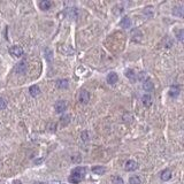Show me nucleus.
<instances>
[{"label": "nucleus", "instance_id": "nucleus-1", "mask_svg": "<svg viewBox=\"0 0 184 184\" xmlns=\"http://www.w3.org/2000/svg\"><path fill=\"white\" fill-rule=\"evenodd\" d=\"M85 173H86V169L84 167H76L72 171V175L69 176V182L74 184H78L84 178Z\"/></svg>", "mask_w": 184, "mask_h": 184}, {"label": "nucleus", "instance_id": "nucleus-2", "mask_svg": "<svg viewBox=\"0 0 184 184\" xmlns=\"http://www.w3.org/2000/svg\"><path fill=\"white\" fill-rule=\"evenodd\" d=\"M9 53H10L12 55L16 57V58H20V57H22L23 55V48L21 46H19V45H14V46H12V47L9 48Z\"/></svg>", "mask_w": 184, "mask_h": 184}, {"label": "nucleus", "instance_id": "nucleus-3", "mask_svg": "<svg viewBox=\"0 0 184 184\" xmlns=\"http://www.w3.org/2000/svg\"><path fill=\"white\" fill-rule=\"evenodd\" d=\"M27 69H28V67H27V62H25V60H23V61H21L17 66L15 67V73L16 74H25L27 73Z\"/></svg>", "mask_w": 184, "mask_h": 184}, {"label": "nucleus", "instance_id": "nucleus-4", "mask_svg": "<svg viewBox=\"0 0 184 184\" xmlns=\"http://www.w3.org/2000/svg\"><path fill=\"white\" fill-rule=\"evenodd\" d=\"M78 100H80V103L81 104H88L89 100H90V95H89V92L86 90H82L81 93H80V97H78Z\"/></svg>", "mask_w": 184, "mask_h": 184}, {"label": "nucleus", "instance_id": "nucleus-5", "mask_svg": "<svg viewBox=\"0 0 184 184\" xmlns=\"http://www.w3.org/2000/svg\"><path fill=\"white\" fill-rule=\"evenodd\" d=\"M124 168L127 171H133V170H136L138 168V163L136 161H133V160H129V161L125 162Z\"/></svg>", "mask_w": 184, "mask_h": 184}, {"label": "nucleus", "instance_id": "nucleus-6", "mask_svg": "<svg viewBox=\"0 0 184 184\" xmlns=\"http://www.w3.org/2000/svg\"><path fill=\"white\" fill-rule=\"evenodd\" d=\"M55 110H57V113H62V112H65L67 107V103L65 100H59V101H57L55 104Z\"/></svg>", "mask_w": 184, "mask_h": 184}, {"label": "nucleus", "instance_id": "nucleus-7", "mask_svg": "<svg viewBox=\"0 0 184 184\" xmlns=\"http://www.w3.org/2000/svg\"><path fill=\"white\" fill-rule=\"evenodd\" d=\"M118 74L115 73H110L107 75V82L112 84V85H114L115 83H118Z\"/></svg>", "mask_w": 184, "mask_h": 184}, {"label": "nucleus", "instance_id": "nucleus-8", "mask_svg": "<svg viewBox=\"0 0 184 184\" xmlns=\"http://www.w3.org/2000/svg\"><path fill=\"white\" fill-rule=\"evenodd\" d=\"M160 178H161L162 181H169L170 178H171V171L169 169H165L161 171V174H160Z\"/></svg>", "mask_w": 184, "mask_h": 184}, {"label": "nucleus", "instance_id": "nucleus-9", "mask_svg": "<svg viewBox=\"0 0 184 184\" xmlns=\"http://www.w3.org/2000/svg\"><path fill=\"white\" fill-rule=\"evenodd\" d=\"M120 25H121L122 28H124V29H129L130 25H131V21H130V19H129L128 16H124V17L120 21Z\"/></svg>", "mask_w": 184, "mask_h": 184}, {"label": "nucleus", "instance_id": "nucleus-10", "mask_svg": "<svg viewBox=\"0 0 184 184\" xmlns=\"http://www.w3.org/2000/svg\"><path fill=\"white\" fill-rule=\"evenodd\" d=\"M142 101H143V105L145 106V107H150L151 105H152V98L150 95H144L143 98H142Z\"/></svg>", "mask_w": 184, "mask_h": 184}, {"label": "nucleus", "instance_id": "nucleus-11", "mask_svg": "<svg viewBox=\"0 0 184 184\" xmlns=\"http://www.w3.org/2000/svg\"><path fill=\"white\" fill-rule=\"evenodd\" d=\"M143 89H144L145 91H147V92H150L151 90H153V83H152V81H151L150 78L143 82Z\"/></svg>", "mask_w": 184, "mask_h": 184}, {"label": "nucleus", "instance_id": "nucleus-12", "mask_svg": "<svg viewBox=\"0 0 184 184\" xmlns=\"http://www.w3.org/2000/svg\"><path fill=\"white\" fill-rule=\"evenodd\" d=\"M92 173H95L97 175H103L106 173V168L103 166H96V167H92Z\"/></svg>", "mask_w": 184, "mask_h": 184}, {"label": "nucleus", "instance_id": "nucleus-13", "mask_svg": "<svg viewBox=\"0 0 184 184\" xmlns=\"http://www.w3.org/2000/svg\"><path fill=\"white\" fill-rule=\"evenodd\" d=\"M51 6H52V2L50 0H43V1H40V4H39V7H40V9H43V10L50 9Z\"/></svg>", "mask_w": 184, "mask_h": 184}, {"label": "nucleus", "instance_id": "nucleus-14", "mask_svg": "<svg viewBox=\"0 0 184 184\" xmlns=\"http://www.w3.org/2000/svg\"><path fill=\"white\" fill-rule=\"evenodd\" d=\"M29 92H30V95H31L32 97H37V96H39V95H40V89L38 88L37 85H32V86H30Z\"/></svg>", "mask_w": 184, "mask_h": 184}, {"label": "nucleus", "instance_id": "nucleus-15", "mask_svg": "<svg viewBox=\"0 0 184 184\" xmlns=\"http://www.w3.org/2000/svg\"><path fill=\"white\" fill-rule=\"evenodd\" d=\"M125 76L130 80V81L135 82L136 81V78H137V75L135 74V72H133V69H128V70H125Z\"/></svg>", "mask_w": 184, "mask_h": 184}, {"label": "nucleus", "instance_id": "nucleus-16", "mask_svg": "<svg viewBox=\"0 0 184 184\" xmlns=\"http://www.w3.org/2000/svg\"><path fill=\"white\" fill-rule=\"evenodd\" d=\"M55 85H57V88L59 89H67L69 84H68L67 80H58V81L55 82Z\"/></svg>", "mask_w": 184, "mask_h": 184}, {"label": "nucleus", "instance_id": "nucleus-17", "mask_svg": "<svg viewBox=\"0 0 184 184\" xmlns=\"http://www.w3.org/2000/svg\"><path fill=\"white\" fill-rule=\"evenodd\" d=\"M67 13L70 19H76L77 17V8H68Z\"/></svg>", "mask_w": 184, "mask_h": 184}, {"label": "nucleus", "instance_id": "nucleus-18", "mask_svg": "<svg viewBox=\"0 0 184 184\" xmlns=\"http://www.w3.org/2000/svg\"><path fill=\"white\" fill-rule=\"evenodd\" d=\"M45 59L47 60L48 62H51L52 60H53V52L50 48H46L45 50Z\"/></svg>", "mask_w": 184, "mask_h": 184}, {"label": "nucleus", "instance_id": "nucleus-19", "mask_svg": "<svg viewBox=\"0 0 184 184\" xmlns=\"http://www.w3.org/2000/svg\"><path fill=\"white\" fill-rule=\"evenodd\" d=\"M173 14L176 15V16H180V17H182V16H183V8H182V7L174 8V12H173Z\"/></svg>", "mask_w": 184, "mask_h": 184}, {"label": "nucleus", "instance_id": "nucleus-20", "mask_svg": "<svg viewBox=\"0 0 184 184\" xmlns=\"http://www.w3.org/2000/svg\"><path fill=\"white\" fill-rule=\"evenodd\" d=\"M178 92H180L178 88H177V86H173L169 91V96L170 97H177L178 96Z\"/></svg>", "mask_w": 184, "mask_h": 184}, {"label": "nucleus", "instance_id": "nucleus-21", "mask_svg": "<svg viewBox=\"0 0 184 184\" xmlns=\"http://www.w3.org/2000/svg\"><path fill=\"white\" fill-rule=\"evenodd\" d=\"M129 183L130 184H140V178L138 176H131L129 178Z\"/></svg>", "mask_w": 184, "mask_h": 184}, {"label": "nucleus", "instance_id": "nucleus-22", "mask_svg": "<svg viewBox=\"0 0 184 184\" xmlns=\"http://www.w3.org/2000/svg\"><path fill=\"white\" fill-rule=\"evenodd\" d=\"M138 80L142 82H144V81H146V80H148V76H147V74L145 73V72H142V73L138 74Z\"/></svg>", "mask_w": 184, "mask_h": 184}, {"label": "nucleus", "instance_id": "nucleus-23", "mask_svg": "<svg viewBox=\"0 0 184 184\" xmlns=\"http://www.w3.org/2000/svg\"><path fill=\"white\" fill-rule=\"evenodd\" d=\"M113 184H124V183H123V180L120 176H114L113 177Z\"/></svg>", "mask_w": 184, "mask_h": 184}, {"label": "nucleus", "instance_id": "nucleus-24", "mask_svg": "<svg viewBox=\"0 0 184 184\" xmlns=\"http://www.w3.org/2000/svg\"><path fill=\"white\" fill-rule=\"evenodd\" d=\"M6 106H7L6 100H5L4 98H0V110H5V108H6Z\"/></svg>", "mask_w": 184, "mask_h": 184}, {"label": "nucleus", "instance_id": "nucleus-25", "mask_svg": "<svg viewBox=\"0 0 184 184\" xmlns=\"http://www.w3.org/2000/svg\"><path fill=\"white\" fill-rule=\"evenodd\" d=\"M69 118H70L69 115H65V116H62V118H61V123H62L63 125H66L67 123L69 122V120H68Z\"/></svg>", "mask_w": 184, "mask_h": 184}, {"label": "nucleus", "instance_id": "nucleus-26", "mask_svg": "<svg viewBox=\"0 0 184 184\" xmlns=\"http://www.w3.org/2000/svg\"><path fill=\"white\" fill-rule=\"evenodd\" d=\"M177 38H178L180 42L183 40V30H180V32H178V35H177Z\"/></svg>", "mask_w": 184, "mask_h": 184}, {"label": "nucleus", "instance_id": "nucleus-27", "mask_svg": "<svg viewBox=\"0 0 184 184\" xmlns=\"http://www.w3.org/2000/svg\"><path fill=\"white\" fill-rule=\"evenodd\" d=\"M13 184H22V183H21V181H17V180H16V181L13 182Z\"/></svg>", "mask_w": 184, "mask_h": 184}, {"label": "nucleus", "instance_id": "nucleus-28", "mask_svg": "<svg viewBox=\"0 0 184 184\" xmlns=\"http://www.w3.org/2000/svg\"><path fill=\"white\" fill-rule=\"evenodd\" d=\"M34 184H44V183H42V182H35Z\"/></svg>", "mask_w": 184, "mask_h": 184}, {"label": "nucleus", "instance_id": "nucleus-29", "mask_svg": "<svg viewBox=\"0 0 184 184\" xmlns=\"http://www.w3.org/2000/svg\"><path fill=\"white\" fill-rule=\"evenodd\" d=\"M58 184H61V183H58Z\"/></svg>", "mask_w": 184, "mask_h": 184}]
</instances>
